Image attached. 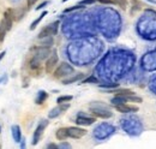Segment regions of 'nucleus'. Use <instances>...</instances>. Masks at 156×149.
<instances>
[{
  "label": "nucleus",
  "instance_id": "nucleus-24",
  "mask_svg": "<svg viewBox=\"0 0 156 149\" xmlns=\"http://www.w3.org/2000/svg\"><path fill=\"white\" fill-rule=\"evenodd\" d=\"M53 43V40H52V37L49 36L48 37V40H45V41L42 42V45L41 46H45V47H51V45Z\"/></svg>",
  "mask_w": 156,
  "mask_h": 149
},
{
  "label": "nucleus",
  "instance_id": "nucleus-16",
  "mask_svg": "<svg viewBox=\"0 0 156 149\" xmlns=\"http://www.w3.org/2000/svg\"><path fill=\"white\" fill-rule=\"evenodd\" d=\"M45 16H47V11H43V12H42L40 16H38V17L35 19V21L31 23V25L29 27V29H30V30H34V29H35V28L38 25V23H40V22L42 21V19H43V17H45Z\"/></svg>",
  "mask_w": 156,
  "mask_h": 149
},
{
  "label": "nucleus",
  "instance_id": "nucleus-15",
  "mask_svg": "<svg viewBox=\"0 0 156 149\" xmlns=\"http://www.w3.org/2000/svg\"><path fill=\"white\" fill-rule=\"evenodd\" d=\"M47 97H48V94H47L46 92L41 90V92H38L37 96H36V100H35V102H36L37 105H42V104H43V102L47 100Z\"/></svg>",
  "mask_w": 156,
  "mask_h": 149
},
{
  "label": "nucleus",
  "instance_id": "nucleus-26",
  "mask_svg": "<svg viewBox=\"0 0 156 149\" xmlns=\"http://www.w3.org/2000/svg\"><path fill=\"white\" fill-rule=\"evenodd\" d=\"M96 1H99L100 4H104V5H114L112 0H96Z\"/></svg>",
  "mask_w": 156,
  "mask_h": 149
},
{
  "label": "nucleus",
  "instance_id": "nucleus-31",
  "mask_svg": "<svg viewBox=\"0 0 156 149\" xmlns=\"http://www.w3.org/2000/svg\"><path fill=\"white\" fill-rule=\"evenodd\" d=\"M7 81V76H1L0 77V84H1L3 82H6Z\"/></svg>",
  "mask_w": 156,
  "mask_h": 149
},
{
  "label": "nucleus",
  "instance_id": "nucleus-9",
  "mask_svg": "<svg viewBox=\"0 0 156 149\" xmlns=\"http://www.w3.org/2000/svg\"><path fill=\"white\" fill-rule=\"evenodd\" d=\"M65 65H66V63H63L59 67L56 69V70L54 71V73H53V76H54V78H58V79H60V78H63L64 76H67V75H70L72 71L71 70H69V71H66V70H64L65 69Z\"/></svg>",
  "mask_w": 156,
  "mask_h": 149
},
{
  "label": "nucleus",
  "instance_id": "nucleus-30",
  "mask_svg": "<svg viewBox=\"0 0 156 149\" xmlns=\"http://www.w3.org/2000/svg\"><path fill=\"white\" fill-rule=\"evenodd\" d=\"M58 148H71V146L69 143H61L60 146H58Z\"/></svg>",
  "mask_w": 156,
  "mask_h": 149
},
{
  "label": "nucleus",
  "instance_id": "nucleus-7",
  "mask_svg": "<svg viewBox=\"0 0 156 149\" xmlns=\"http://www.w3.org/2000/svg\"><path fill=\"white\" fill-rule=\"evenodd\" d=\"M115 110L120 113H131V112H138V107L133 105H127V104H121L118 106H114Z\"/></svg>",
  "mask_w": 156,
  "mask_h": 149
},
{
  "label": "nucleus",
  "instance_id": "nucleus-23",
  "mask_svg": "<svg viewBox=\"0 0 156 149\" xmlns=\"http://www.w3.org/2000/svg\"><path fill=\"white\" fill-rule=\"evenodd\" d=\"M83 7H84L83 5L78 4V5H76V6H73V7H69V8H66V10H65V12H71V11H75V10H79V8H83Z\"/></svg>",
  "mask_w": 156,
  "mask_h": 149
},
{
  "label": "nucleus",
  "instance_id": "nucleus-2",
  "mask_svg": "<svg viewBox=\"0 0 156 149\" xmlns=\"http://www.w3.org/2000/svg\"><path fill=\"white\" fill-rule=\"evenodd\" d=\"M30 51L33 52V57L37 58L38 60H45L46 58L49 57L51 54V49L49 47H45V46H40V47H33Z\"/></svg>",
  "mask_w": 156,
  "mask_h": 149
},
{
  "label": "nucleus",
  "instance_id": "nucleus-28",
  "mask_svg": "<svg viewBox=\"0 0 156 149\" xmlns=\"http://www.w3.org/2000/svg\"><path fill=\"white\" fill-rule=\"evenodd\" d=\"M100 87L101 88H116L118 87V84H100Z\"/></svg>",
  "mask_w": 156,
  "mask_h": 149
},
{
  "label": "nucleus",
  "instance_id": "nucleus-6",
  "mask_svg": "<svg viewBox=\"0 0 156 149\" xmlns=\"http://www.w3.org/2000/svg\"><path fill=\"white\" fill-rule=\"evenodd\" d=\"M95 120H96L95 117L91 118V117H86V115L83 114V113H79V114L77 115L76 124H77V125H81V126H89V125L94 124Z\"/></svg>",
  "mask_w": 156,
  "mask_h": 149
},
{
  "label": "nucleus",
  "instance_id": "nucleus-34",
  "mask_svg": "<svg viewBox=\"0 0 156 149\" xmlns=\"http://www.w3.org/2000/svg\"><path fill=\"white\" fill-rule=\"evenodd\" d=\"M148 1H150V3H153V4L156 5V0H148Z\"/></svg>",
  "mask_w": 156,
  "mask_h": 149
},
{
  "label": "nucleus",
  "instance_id": "nucleus-27",
  "mask_svg": "<svg viewBox=\"0 0 156 149\" xmlns=\"http://www.w3.org/2000/svg\"><path fill=\"white\" fill-rule=\"evenodd\" d=\"M48 4H49V1H47V0H46V1H43L42 4H40V5H38V6H36V10H37V11H38V10H41V8H45Z\"/></svg>",
  "mask_w": 156,
  "mask_h": 149
},
{
  "label": "nucleus",
  "instance_id": "nucleus-8",
  "mask_svg": "<svg viewBox=\"0 0 156 149\" xmlns=\"http://www.w3.org/2000/svg\"><path fill=\"white\" fill-rule=\"evenodd\" d=\"M91 113L97 118H111L113 115L108 110H99V108H91Z\"/></svg>",
  "mask_w": 156,
  "mask_h": 149
},
{
  "label": "nucleus",
  "instance_id": "nucleus-20",
  "mask_svg": "<svg viewBox=\"0 0 156 149\" xmlns=\"http://www.w3.org/2000/svg\"><path fill=\"white\" fill-rule=\"evenodd\" d=\"M24 13H25V10L23 8L15 10V21H19L22 17H24Z\"/></svg>",
  "mask_w": 156,
  "mask_h": 149
},
{
  "label": "nucleus",
  "instance_id": "nucleus-17",
  "mask_svg": "<svg viewBox=\"0 0 156 149\" xmlns=\"http://www.w3.org/2000/svg\"><path fill=\"white\" fill-rule=\"evenodd\" d=\"M61 113H63V110L60 108V106H58V107L53 108V110L49 112V114H48V117H49L51 119H54V118H56V117H59Z\"/></svg>",
  "mask_w": 156,
  "mask_h": 149
},
{
  "label": "nucleus",
  "instance_id": "nucleus-4",
  "mask_svg": "<svg viewBox=\"0 0 156 149\" xmlns=\"http://www.w3.org/2000/svg\"><path fill=\"white\" fill-rule=\"evenodd\" d=\"M48 125V120H42L40 124H38V126L36 127V130L34 132V136H33V146H36L38 143V141H40V138L43 134V130L46 129V126Z\"/></svg>",
  "mask_w": 156,
  "mask_h": 149
},
{
  "label": "nucleus",
  "instance_id": "nucleus-35",
  "mask_svg": "<svg viewBox=\"0 0 156 149\" xmlns=\"http://www.w3.org/2000/svg\"><path fill=\"white\" fill-rule=\"evenodd\" d=\"M66 1H69V0H63V3H66Z\"/></svg>",
  "mask_w": 156,
  "mask_h": 149
},
{
  "label": "nucleus",
  "instance_id": "nucleus-33",
  "mask_svg": "<svg viewBox=\"0 0 156 149\" xmlns=\"http://www.w3.org/2000/svg\"><path fill=\"white\" fill-rule=\"evenodd\" d=\"M5 54H6V52L4 51V52H1V53H0V62H1V59L5 57Z\"/></svg>",
  "mask_w": 156,
  "mask_h": 149
},
{
  "label": "nucleus",
  "instance_id": "nucleus-3",
  "mask_svg": "<svg viewBox=\"0 0 156 149\" xmlns=\"http://www.w3.org/2000/svg\"><path fill=\"white\" fill-rule=\"evenodd\" d=\"M58 60H59V58H58L56 52H53L49 57H48L47 62L45 64V71L47 73H52L53 70L55 69V66H56V64H58Z\"/></svg>",
  "mask_w": 156,
  "mask_h": 149
},
{
  "label": "nucleus",
  "instance_id": "nucleus-18",
  "mask_svg": "<svg viewBox=\"0 0 156 149\" xmlns=\"http://www.w3.org/2000/svg\"><path fill=\"white\" fill-rule=\"evenodd\" d=\"M72 96L71 95H63V96H59L56 99V102H58V105L59 104H63V102H70L71 100H72Z\"/></svg>",
  "mask_w": 156,
  "mask_h": 149
},
{
  "label": "nucleus",
  "instance_id": "nucleus-12",
  "mask_svg": "<svg viewBox=\"0 0 156 149\" xmlns=\"http://www.w3.org/2000/svg\"><path fill=\"white\" fill-rule=\"evenodd\" d=\"M12 136H13L15 142H21L22 141V131H21V127H19L18 125L12 126Z\"/></svg>",
  "mask_w": 156,
  "mask_h": 149
},
{
  "label": "nucleus",
  "instance_id": "nucleus-22",
  "mask_svg": "<svg viewBox=\"0 0 156 149\" xmlns=\"http://www.w3.org/2000/svg\"><path fill=\"white\" fill-rule=\"evenodd\" d=\"M82 83H83V84H84V83H99V81H97V79H96L94 76H90V77L83 79Z\"/></svg>",
  "mask_w": 156,
  "mask_h": 149
},
{
  "label": "nucleus",
  "instance_id": "nucleus-36",
  "mask_svg": "<svg viewBox=\"0 0 156 149\" xmlns=\"http://www.w3.org/2000/svg\"><path fill=\"white\" fill-rule=\"evenodd\" d=\"M0 131H1V127H0Z\"/></svg>",
  "mask_w": 156,
  "mask_h": 149
},
{
  "label": "nucleus",
  "instance_id": "nucleus-5",
  "mask_svg": "<svg viewBox=\"0 0 156 149\" xmlns=\"http://www.w3.org/2000/svg\"><path fill=\"white\" fill-rule=\"evenodd\" d=\"M67 134H69V137L78 140V138H82L83 136L86 135V130L78 126H71V127H67Z\"/></svg>",
  "mask_w": 156,
  "mask_h": 149
},
{
  "label": "nucleus",
  "instance_id": "nucleus-11",
  "mask_svg": "<svg viewBox=\"0 0 156 149\" xmlns=\"http://www.w3.org/2000/svg\"><path fill=\"white\" fill-rule=\"evenodd\" d=\"M55 137L59 141H65L66 138H69V134H67V127H60L55 131Z\"/></svg>",
  "mask_w": 156,
  "mask_h": 149
},
{
  "label": "nucleus",
  "instance_id": "nucleus-13",
  "mask_svg": "<svg viewBox=\"0 0 156 149\" xmlns=\"http://www.w3.org/2000/svg\"><path fill=\"white\" fill-rule=\"evenodd\" d=\"M83 77H84V73L79 72V73H77V75H75V76L70 77V78H67V79H64V81H63V84L67 85V84H71V83L78 82V81H81V79H82Z\"/></svg>",
  "mask_w": 156,
  "mask_h": 149
},
{
  "label": "nucleus",
  "instance_id": "nucleus-19",
  "mask_svg": "<svg viewBox=\"0 0 156 149\" xmlns=\"http://www.w3.org/2000/svg\"><path fill=\"white\" fill-rule=\"evenodd\" d=\"M112 1L114 5L119 6L123 10H126V7H127V0H112Z\"/></svg>",
  "mask_w": 156,
  "mask_h": 149
},
{
  "label": "nucleus",
  "instance_id": "nucleus-25",
  "mask_svg": "<svg viewBox=\"0 0 156 149\" xmlns=\"http://www.w3.org/2000/svg\"><path fill=\"white\" fill-rule=\"evenodd\" d=\"M95 1L96 0H82V1H79V4L83 6H86V5H93Z\"/></svg>",
  "mask_w": 156,
  "mask_h": 149
},
{
  "label": "nucleus",
  "instance_id": "nucleus-32",
  "mask_svg": "<svg viewBox=\"0 0 156 149\" xmlns=\"http://www.w3.org/2000/svg\"><path fill=\"white\" fill-rule=\"evenodd\" d=\"M47 148H58V146L54 144V143H49V144L47 146Z\"/></svg>",
  "mask_w": 156,
  "mask_h": 149
},
{
  "label": "nucleus",
  "instance_id": "nucleus-29",
  "mask_svg": "<svg viewBox=\"0 0 156 149\" xmlns=\"http://www.w3.org/2000/svg\"><path fill=\"white\" fill-rule=\"evenodd\" d=\"M36 1H37V0H26V5H28V7L34 6V5L36 4Z\"/></svg>",
  "mask_w": 156,
  "mask_h": 149
},
{
  "label": "nucleus",
  "instance_id": "nucleus-1",
  "mask_svg": "<svg viewBox=\"0 0 156 149\" xmlns=\"http://www.w3.org/2000/svg\"><path fill=\"white\" fill-rule=\"evenodd\" d=\"M58 28H59V21H56L54 23H51L48 24L47 27H45L38 34V38H46V37H49V36H53L58 33Z\"/></svg>",
  "mask_w": 156,
  "mask_h": 149
},
{
  "label": "nucleus",
  "instance_id": "nucleus-10",
  "mask_svg": "<svg viewBox=\"0 0 156 149\" xmlns=\"http://www.w3.org/2000/svg\"><path fill=\"white\" fill-rule=\"evenodd\" d=\"M106 93H112V94H115V95H121V96H130V95H134V93L130 89H114V90H107Z\"/></svg>",
  "mask_w": 156,
  "mask_h": 149
},
{
  "label": "nucleus",
  "instance_id": "nucleus-14",
  "mask_svg": "<svg viewBox=\"0 0 156 149\" xmlns=\"http://www.w3.org/2000/svg\"><path fill=\"white\" fill-rule=\"evenodd\" d=\"M112 105L113 106H118V105H121V104H126L127 102V97L126 96H121V95H115L112 100H111Z\"/></svg>",
  "mask_w": 156,
  "mask_h": 149
},
{
  "label": "nucleus",
  "instance_id": "nucleus-21",
  "mask_svg": "<svg viewBox=\"0 0 156 149\" xmlns=\"http://www.w3.org/2000/svg\"><path fill=\"white\" fill-rule=\"evenodd\" d=\"M127 101H130V102H137V104H139V102H142L143 100H142V97H139V96H136V95H130V96H127Z\"/></svg>",
  "mask_w": 156,
  "mask_h": 149
}]
</instances>
